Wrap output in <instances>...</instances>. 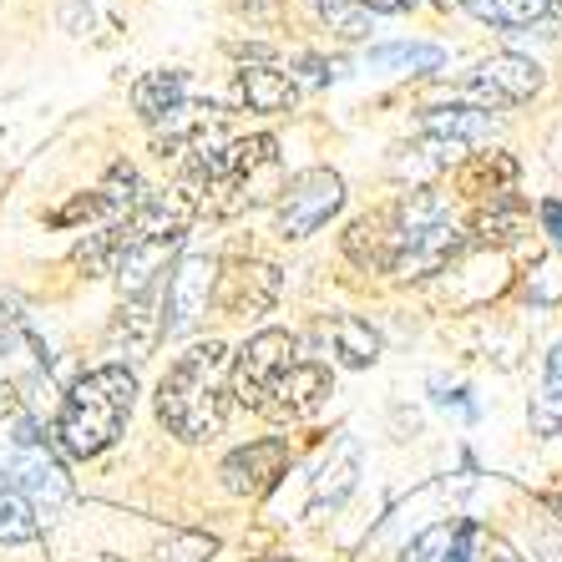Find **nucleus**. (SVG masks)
Returning a JSON list of instances; mask_svg holds the SVG:
<instances>
[{"instance_id":"b1692460","label":"nucleus","mask_w":562,"mask_h":562,"mask_svg":"<svg viewBox=\"0 0 562 562\" xmlns=\"http://www.w3.org/2000/svg\"><path fill=\"white\" fill-rule=\"evenodd\" d=\"M467 5L476 21L497 31H522L532 21H542V11H548V0H467Z\"/></svg>"},{"instance_id":"cd10ccee","label":"nucleus","mask_w":562,"mask_h":562,"mask_svg":"<svg viewBox=\"0 0 562 562\" xmlns=\"http://www.w3.org/2000/svg\"><path fill=\"white\" fill-rule=\"evenodd\" d=\"M213 552H218V542L209 532H172L153 562H209Z\"/></svg>"},{"instance_id":"f8f14e48","label":"nucleus","mask_w":562,"mask_h":562,"mask_svg":"<svg viewBox=\"0 0 562 562\" xmlns=\"http://www.w3.org/2000/svg\"><path fill=\"white\" fill-rule=\"evenodd\" d=\"M162 340V314H157V300L153 294H132L122 300V310L112 314V325H106V355H112V366H137L147 355L157 350Z\"/></svg>"},{"instance_id":"2f4dec72","label":"nucleus","mask_w":562,"mask_h":562,"mask_svg":"<svg viewBox=\"0 0 562 562\" xmlns=\"http://www.w3.org/2000/svg\"><path fill=\"white\" fill-rule=\"evenodd\" d=\"M360 5H366V11H370V15H375V11H385V15H395V11H406L411 0H360Z\"/></svg>"},{"instance_id":"393cba45","label":"nucleus","mask_w":562,"mask_h":562,"mask_svg":"<svg viewBox=\"0 0 562 562\" xmlns=\"http://www.w3.org/2000/svg\"><path fill=\"white\" fill-rule=\"evenodd\" d=\"M137 203H143V178H137L127 162H117V168L106 172V183L97 188V213H122V218H127Z\"/></svg>"},{"instance_id":"4468645a","label":"nucleus","mask_w":562,"mask_h":562,"mask_svg":"<svg viewBox=\"0 0 562 562\" xmlns=\"http://www.w3.org/2000/svg\"><path fill=\"white\" fill-rule=\"evenodd\" d=\"M122 228V223H117ZM178 244L183 238H127L122 234V259H117V284H122V300H132V294H147L153 289V279L168 269V259L178 254Z\"/></svg>"},{"instance_id":"ddd939ff","label":"nucleus","mask_w":562,"mask_h":562,"mask_svg":"<svg viewBox=\"0 0 562 562\" xmlns=\"http://www.w3.org/2000/svg\"><path fill=\"white\" fill-rule=\"evenodd\" d=\"M284 471H289V441L284 436H263V441L238 446L234 457L223 461L218 476H223V486H228L234 497H263Z\"/></svg>"},{"instance_id":"f3484780","label":"nucleus","mask_w":562,"mask_h":562,"mask_svg":"<svg viewBox=\"0 0 562 562\" xmlns=\"http://www.w3.org/2000/svg\"><path fill=\"white\" fill-rule=\"evenodd\" d=\"M345 254H350L360 269H391V259H395V218L391 213L355 218L350 228H345Z\"/></svg>"},{"instance_id":"a211bd4d","label":"nucleus","mask_w":562,"mask_h":562,"mask_svg":"<svg viewBox=\"0 0 562 562\" xmlns=\"http://www.w3.org/2000/svg\"><path fill=\"white\" fill-rule=\"evenodd\" d=\"M492 132H497V122L482 106H446V112H426L420 117V137H441V143H457L467 153L476 143H486Z\"/></svg>"},{"instance_id":"9d476101","label":"nucleus","mask_w":562,"mask_h":562,"mask_svg":"<svg viewBox=\"0 0 562 562\" xmlns=\"http://www.w3.org/2000/svg\"><path fill=\"white\" fill-rule=\"evenodd\" d=\"M213 279H218V263L209 254H188L178 269L168 274V300H162V329L168 335H188V329L209 314L213 304Z\"/></svg>"},{"instance_id":"412c9836","label":"nucleus","mask_w":562,"mask_h":562,"mask_svg":"<svg viewBox=\"0 0 562 562\" xmlns=\"http://www.w3.org/2000/svg\"><path fill=\"white\" fill-rule=\"evenodd\" d=\"M188 102V77L183 71H147V77H137V87H132V106H137V117L143 122H157L168 117L172 106Z\"/></svg>"},{"instance_id":"9b49d317","label":"nucleus","mask_w":562,"mask_h":562,"mask_svg":"<svg viewBox=\"0 0 562 562\" xmlns=\"http://www.w3.org/2000/svg\"><path fill=\"white\" fill-rule=\"evenodd\" d=\"M329 385H335V380H329L325 366H314V360H294V366L269 385L259 416L279 420V426H289V420H310L314 411L329 401Z\"/></svg>"},{"instance_id":"dca6fc26","label":"nucleus","mask_w":562,"mask_h":562,"mask_svg":"<svg viewBox=\"0 0 562 562\" xmlns=\"http://www.w3.org/2000/svg\"><path fill=\"white\" fill-rule=\"evenodd\" d=\"M522 234H527V203L502 193V198H486L482 209L471 213L467 244H497V249H507V244H517Z\"/></svg>"},{"instance_id":"473e14b6","label":"nucleus","mask_w":562,"mask_h":562,"mask_svg":"<svg viewBox=\"0 0 562 562\" xmlns=\"http://www.w3.org/2000/svg\"><path fill=\"white\" fill-rule=\"evenodd\" d=\"M11 310H15V300H11V294H0V325L11 319Z\"/></svg>"},{"instance_id":"f257e3e1","label":"nucleus","mask_w":562,"mask_h":562,"mask_svg":"<svg viewBox=\"0 0 562 562\" xmlns=\"http://www.w3.org/2000/svg\"><path fill=\"white\" fill-rule=\"evenodd\" d=\"M228 370H234V355L223 340L193 345L168 366V375L157 380V416L172 436L183 441H209L223 431L228 420Z\"/></svg>"},{"instance_id":"72a5a7b5","label":"nucleus","mask_w":562,"mask_h":562,"mask_svg":"<svg viewBox=\"0 0 562 562\" xmlns=\"http://www.w3.org/2000/svg\"><path fill=\"white\" fill-rule=\"evenodd\" d=\"M263 562H294V558H263Z\"/></svg>"},{"instance_id":"2eb2a0df","label":"nucleus","mask_w":562,"mask_h":562,"mask_svg":"<svg viewBox=\"0 0 562 562\" xmlns=\"http://www.w3.org/2000/svg\"><path fill=\"white\" fill-rule=\"evenodd\" d=\"M234 97L238 106H249V112H263V117H274V112H289L294 97H300V81L289 77V71H274L269 61H244L234 77Z\"/></svg>"},{"instance_id":"20e7f679","label":"nucleus","mask_w":562,"mask_h":562,"mask_svg":"<svg viewBox=\"0 0 562 562\" xmlns=\"http://www.w3.org/2000/svg\"><path fill=\"white\" fill-rule=\"evenodd\" d=\"M228 188L238 193V203H269V198L284 193V162H279V143L274 137H244V143H228L218 157V183L213 193Z\"/></svg>"},{"instance_id":"aec40b11","label":"nucleus","mask_w":562,"mask_h":562,"mask_svg":"<svg viewBox=\"0 0 562 562\" xmlns=\"http://www.w3.org/2000/svg\"><path fill=\"white\" fill-rule=\"evenodd\" d=\"M457 183H461V193L482 198V203L486 198H502V193H512V183H517V157H507V153H467Z\"/></svg>"},{"instance_id":"7ed1b4c3","label":"nucleus","mask_w":562,"mask_h":562,"mask_svg":"<svg viewBox=\"0 0 562 562\" xmlns=\"http://www.w3.org/2000/svg\"><path fill=\"white\" fill-rule=\"evenodd\" d=\"M0 486H11L36 517H56L71 502V476L31 416L0 420Z\"/></svg>"},{"instance_id":"4be33fe9","label":"nucleus","mask_w":562,"mask_h":562,"mask_svg":"<svg viewBox=\"0 0 562 562\" xmlns=\"http://www.w3.org/2000/svg\"><path fill=\"white\" fill-rule=\"evenodd\" d=\"M325 335H329V345H335V355H340V366L366 370L380 360V335L366 319H355V314H335L325 325Z\"/></svg>"},{"instance_id":"7c9ffc66","label":"nucleus","mask_w":562,"mask_h":562,"mask_svg":"<svg viewBox=\"0 0 562 562\" xmlns=\"http://www.w3.org/2000/svg\"><path fill=\"white\" fill-rule=\"evenodd\" d=\"M476 562H522V558H517L512 548H502V542H486V552Z\"/></svg>"},{"instance_id":"6ab92c4d","label":"nucleus","mask_w":562,"mask_h":562,"mask_svg":"<svg viewBox=\"0 0 562 562\" xmlns=\"http://www.w3.org/2000/svg\"><path fill=\"white\" fill-rule=\"evenodd\" d=\"M476 527L471 522H436L406 548V562H476Z\"/></svg>"},{"instance_id":"bb28decb","label":"nucleus","mask_w":562,"mask_h":562,"mask_svg":"<svg viewBox=\"0 0 562 562\" xmlns=\"http://www.w3.org/2000/svg\"><path fill=\"white\" fill-rule=\"evenodd\" d=\"M36 537V512L15 497L11 486H0V542L15 548V542H31Z\"/></svg>"},{"instance_id":"c756f323","label":"nucleus","mask_w":562,"mask_h":562,"mask_svg":"<svg viewBox=\"0 0 562 562\" xmlns=\"http://www.w3.org/2000/svg\"><path fill=\"white\" fill-rule=\"evenodd\" d=\"M300 66H304V81H310V87H325V81H329V77H325V61H319V56H304Z\"/></svg>"},{"instance_id":"0eeeda50","label":"nucleus","mask_w":562,"mask_h":562,"mask_svg":"<svg viewBox=\"0 0 562 562\" xmlns=\"http://www.w3.org/2000/svg\"><path fill=\"white\" fill-rule=\"evenodd\" d=\"M542 66L532 61V56H517V52H502V56H486L476 71L467 77V87L461 92L471 97V102H482V112H492V106H522L532 102L537 92H542Z\"/></svg>"},{"instance_id":"1a4fd4ad","label":"nucleus","mask_w":562,"mask_h":562,"mask_svg":"<svg viewBox=\"0 0 562 562\" xmlns=\"http://www.w3.org/2000/svg\"><path fill=\"white\" fill-rule=\"evenodd\" d=\"M213 304H218L228 319H259L279 304V269L274 263H223L218 279H213Z\"/></svg>"},{"instance_id":"f03ea898","label":"nucleus","mask_w":562,"mask_h":562,"mask_svg":"<svg viewBox=\"0 0 562 562\" xmlns=\"http://www.w3.org/2000/svg\"><path fill=\"white\" fill-rule=\"evenodd\" d=\"M137 401V375L127 366H97L66 391L61 416H56V446L66 457L92 461L122 436Z\"/></svg>"},{"instance_id":"6e6552de","label":"nucleus","mask_w":562,"mask_h":562,"mask_svg":"<svg viewBox=\"0 0 562 562\" xmlns=\"http://www.w3.org/2000/svg\"><path fill=\"white\" fill-rule=\"evenodd\" d=\"M461 249H467V234H461L451 218H436V223H426V228L395 234L391 274L395 279H431V274H441L446 263H457Z\"/></svg>"},{"instance_id":"a878e982","label":"nucleus","mask_w":562,"mask_h":562,"mask_svg":"<svg viewBox=\"0 0 562 562\" xmlns=\"http://www.w3.org/2000/svg\"><path fill=\"white\" fill-rule=\"evenodd\" d=\"M370 61L375 66H411V71H441L446 52L441 46H426V41H395V46H375Z\"/></svg>"},{"instance_id":"c85d7f7f","label":"nucleus","mask_w":562,"mask_h":562,"mask_svg":"<svg viewBox=\"0 0 562 562\" xmlns=\"http://www.w3.org/2000/svg\"><path fill=\"white\" fill-rule=\"evenodd\" d=\"M537 218H542V228L552 234V244H562V203L558 198H548V203L537 209Z\"/></svg>"},{"instance_id":"423d86ee","label":"nucleus","mask_w":562,"mask_h":562,"mask_svg":"<svg viewBox=\"0 0 562 562\" xmlns=\"http://www.w3.org/2000/svg\"><path fill=\"white\" fill-rule=\"evenodd\" d=\"M294 350H300L294 335H284V329H259V335L234 355V370H228V391H234L238 406L259 411L269 385L294 366Z\"/></svg>"},{"instance_id":"5701e85b","label":"nucleus","mask_w":562,"mask_h":562,"mask_svg":"<svg viewBox=\"0 0 562 562\" xmlns=\"http://www.w3.org/2000/svg\"><path fill=\"white\" fill-rule=\"evenodd\" d=\"M314 21L340 41H366L370 36V11L360 0H310Z\"/></svg>"},{"instance_id":"39448f33","label":"nucleus","mask_w":562,"mask_h":562,"mask_svg":"<svg viewBox=\"0 0 562 562\" xmlns=\"http://www.w3.org/2000/svg\"><path fill=\"white\" fill-rule=\"evenodd\" d=\"M345 209V178L329 168H304L294 172L279 193V234L284 238H310L319 234L335 213Z\"/></svg>"}]
</instances>
